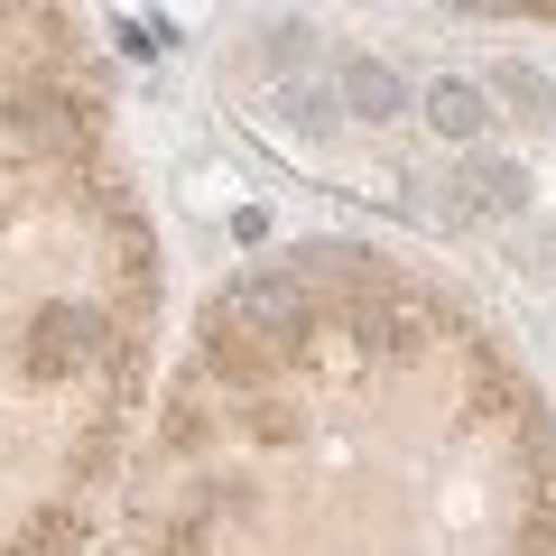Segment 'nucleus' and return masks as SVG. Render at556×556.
<instances>
[{
    "instance_id": "423d86ee",
    "label": "nucleus",
    "mask_w": 556,
    "mask_h": 556,
    "mask_svg": "<svg viewBox=\"0 0 556 556\" xmlns=\"http://www.w3.org/2000/svg\"><path fill=\"white\" fill-rule=\"evenodd\" d=\"M492 84H501L510 102H538V112H556V84H547V75H529V65H501Z\"/></svg>"
},
{
    "instance_id": "20e7f679",
    "label": "nucleus",
    "mask_w": 556,
    "mask_h": 556,
    "mask_svg": "<svg viewBox=\"0 0 556 556\" xmlns=\"http://www.w3.org/2000/svg\"><path fill=\"white\" fill-rule=\"evenodd\" d=\"M427 121H437L445 139H482L492 130V93H482L473 75H437L427 84Z\"/></svg>"
},
{
    "instance_id": "6e6552de",
    "label": "nucleus",
    "mask_w": 556,
    "mask_h": 556,
    "mask_svg": "<svg viewBox=\"0 0 556 556\" xmlns=\"http://www.w3.org/2000/svg\"><path fill=\"white\" fill-rule=\"evenodd\" d=\"M10 556H38V547H10Z\"/></svg>"
},
{
    "instance_id": "7ed1b4c3",
    "label": "nucleus",
    "mask_w": 556,
    "mask_h": 556,
    "mask_svg": "<svg viewBox=\"0 0 556 556\" xmlns=\"http://www.w3.org/2000/svg\"><path fill=\"white\" fill-rule=\"evenodd\" d=\"M334 102L353 121H399V112H408V75L380 65V56H343L334 65Z\"/></svg>"
},
{
    "instance_id": "0eeeda50",
    "label": "nucleus",
    "mask_w": 556,
    "mask_h": 556,
    "mask_svg": "<svg viewBox=\"0 0 556 556\" xmlns=\"http://www.w3.org/2000/svg\"><path fill=\"white\" fill-rule=\"evenodd\" d=\"M121 47H130V56H159L167 28H159V20H121Z\"/></svg>"
},
{
    "instance_id": "39448f33",
    "label": "nucleus",
    "mask_w": 556,
    "mask_h": 556,
    "mask_svg": "<svg viewBox=\"0 0 556 556\" xmlns=\"http://www.w3.org/2000/svg\"><path fill=\"white\" fill-rule=\"evenodd\" d=\"M464 204H473V214H519V204H529V177H519L510 159H473L464 167Z\"/></svg>"
},
{
    "instance_id": "f03ea898",
    "label": "nucleus",
    "mask_w": 556,
    "mask_h": 556,
    "mask_svg": "<svg viewBox=\"0 0 556 556\" xmlns=\"http://www.w3.org/2000/svg\"><path fill=\"white\" fill-rule=\"evenodd\" d=\"M84 362H102V316L93 306H47L38 334H28V371L65 380V371H84Z\"/></svg>"
},
{
    "instance_id": "f257e3e1",
    "label": "nucleus",
    "mask_w": 556,
    "mask_h": 556,
    "mask_svg": "<svg viewBox=\"0 0 556 556\" xmlns=\"http://www.w3.org/2000/svg\"><path fill=\"white\" fill-rule=\"evenodd\" d=\"M306 278L298 269H251V278H232L223 288V306H214V325L232 343H298L306 334Z\"/></svg>"
}]
</instances>
